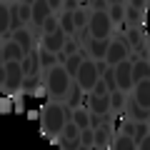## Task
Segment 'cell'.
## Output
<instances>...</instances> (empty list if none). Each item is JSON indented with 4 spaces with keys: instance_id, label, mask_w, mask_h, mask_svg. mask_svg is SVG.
I'll list each match as a JSON object with an SVG mask.
<instances>
[{
    "instance_id": "cell-1",
    "label": "cell",
    "mask_w": 150,
    "mask_h": 150,
    "mask_svg": "<svg viewBox=\"0 0 150 150\" xmlns=\"http://www.w3.org/2000/svg\"><path fill=\"white\" fill-rule=\"evenodd\" d=\"M13 100V112H25V95H23V90H13L10 95H8Z\"/></svg>"
},
{
    "instance_id": "cell-2",
    "label": "cell",
    "mask_w": 150,
    "mask_h": 150,
    "mask_svg": "<svg viewBox=\"0 0 150 150\" xmlns=\"http://www.w3.org/2000/svg\"><path fill=\"white\" fill-rule=\"evenodd\" d=\"M8 112H13V100L8 95L0 98V115H8Z\"/></svg>"
},
{
    "instance_id": "cell-3",
    "label": "cell",
    "mask_w": 150,
    "mask_h": 150,
    "mask_svg": "<svg viewBox=\"0 0 150 150\" xmlns=\"http://www.w3.org/2000/svg\"><path fill=\"white\" fill-rule=\"evenodd\" d=\"M30 93H33V95H35V98H43L45 93H48V88H45V85H38V88H33Z\"/></svg>"
},
{
    "instance_id": "cell-4",
    "label": "cell",
    "mask_w": 150,
    "mask_h": 150,
    "mask_svg": "<svg viewBox=\"0 0 150 150\" xmlns=\"http://www.w3.org/2000/svg\"><path fill=\"white\" fill-rule=\"evenodd\" d=\"M38 118H40V112H38V110H28V120H38Z\"/></svg>"
},
{
    "instance_id": "cell-5",
    "label": "cell",
    "mask_w": 150,
    "mask_h": 150,
    "mask_svg": "<svg viewBox=\"0 0 150 150\" xmlns=\"http://www.w3.org/2000/svg\"><path fill=\"white\" fill-rule=\"evenodd\" d=\"M148 5H150V0H148Z\"/></svg>"
}]
</instances>
